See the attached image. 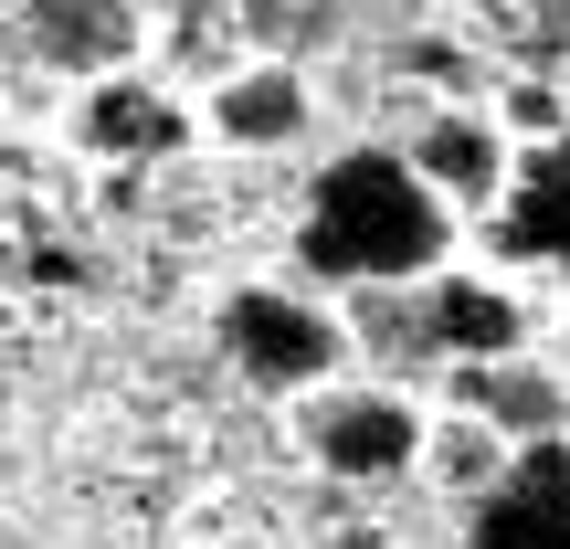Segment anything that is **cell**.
<instances>
[{
    "label": "cell",
    "instance_id": "ba28073f",
    "mask_svg": "<svg viewBox=\"0 0 570 549\" xmlns=\"http://www.w3.org/2000/svg\"><path fill=\"white\" fill-rule=\"evenodd\" d=\"M159 127L169 117H159V106H138V96H106L96 106V138H159Z\"/></svg>",
    "mask_w": 570,
    "mask_h": 549
},
{
    "label": "cell",
    "instance_id": "30bf717a",
    "mask_svg": "<svg viewBox=\"0 0 570 549\" xmlns=\"http://www.w3.org/2000/svg\"><path fill=\"white\" fill-rule=\"evenodd\" d=\"M444 465H454V476H487V465H497V444H487V433H454Z\"/></svg>",
    "mask_w": 570,
    "mask_h": 549
},
{
    "label": "cell",
    "instance_id": "8992f818",
    "mask_svg": "<svg viewBox=\"0 0 570 549\" xmlns=\"http://www.w3.org/2000/svg\"><path fill=\"white\" fill-rule=\"evenodd\" d=\"M223 127H233V138H254V148H265V138H296V85H285V75H244L223 96Z\"/></svg>",
    "mask_w": 570,
    "mask_h": 549
},
{
    "label": "cell",
    "instance_id": "5b68a950",
    "mask_svg": "<svg viewBox=\"0 0 570 549\" xmlns=\"http://www.w3.org/2000/svg\"><path fill=\"white\" fill-rule=\"evenodd\" d=\"M423 180H433V202H487L497 190V138L475 117H444L423 138Z\"/></svg>",
    "mask_w": 570,
    "mask_h": 549
},
{
    "label": "cell",
    "instance_id": "8fae6325",
    "mask_svg": "<svg viewBox=\"0 0 570 549\" xmlns=\"http://www.w3.org/2000/svg\"><path fill=\"white\" fill-rule=\"evenodd\" d=\"M32 11H96V0H32Z\"/></svg>",
    "mask_w": 570,
    "mask_h": 549
},
{
    "label": "cell",
    "instance_id": "9c48e42d",
    "mask_svg": "<svg viewBox=\"0 0 570 549\" xmlns=\"http://www.w3.org/2000/svg\"><path fill=\"white\" fill-rule=\"evenodd\" d=\"M444 317H465L475 349H508V306H497V296H465V306H444Z\"/></svg>",
    "mask_w": 570,
    "mask_h": 549
},
{
    "label": "cell",
    "instance_id": "277c9868",
    "mask_svg": "<svg viewBox=\"0 0 570 549\" xmlns=\"http://www.w3.org/2000/svg\"><path fill=\"white\" fill-rule=\"evenodd\" d=\"M317 454L338 476H391L412 454V412L391 402V391H338V402L317 412Z\"/></svg>",
    "mask_w": 570,
    "mask_h": 549
},
{
    "label": "cell",
    "instance_id": "3957f363",
    "mask_svg": "<svg viewBox=\"0 0 570 549\" xmlns=\"http://www.w3.org/2000/svg\"><path fill=\"white\" fill-rule=\"evenodd\" d=\"M233 349H244V370H254L265 391H296V381H317V370H327V349H338V339H327L317 306L244 296V306H233Z\"/></svg>",
    "mask_w": 570,
    "mask_h": 549
},
{
    "label": "cell",
    "instance_id": "52a82bcc",
    "mask_svg": "<svg viewBox=\"0 0 570 549\" xmlns=\"http://www.w3.org/2000/svg\"><path fill=\"white\" fill-rule=\"evenodd\" d=\"M529 233L550 254H570V148L560 159H539V180H529Z\"/></svg>",
    "mask_w": 570,
    "mask_h": 549
},
{
    "label": "cell",
    "instance_id": "6da1fadb",
    "mask_svg": "<svg viewBox=\"0 0 570 549\" xmlns=\"http://www.w3.org/2000/svg\"><path fill=\"white\" fill-rule=\"evenodd\" d=\"M306 254L327 275H370V285L423 275L444 254V202L402 159H338L317 180V212H306Z\"/></svg>",
    "mask_w": 570,
    "mask_h": 549
},
{
    "label": "cell",
    "instance_id": "7a4b0ae2",
    "mask_svg": "<svg viewBox=\"0 0 570 549\" xmlns=\"http://www.w3.org/2000/svg\"><path fill=\"white\" fill-rule=\"evenodd\" d=\"M475 549H570V454L508 465L475 508Z\"/></svg>",
    "mask_w": 570,
    "mask_h": 549
}]
</instances>
